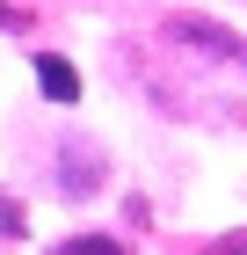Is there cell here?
<instances>
[{
  "label": "cell",
  "mask_w": 247,
  "mask_h": 255,
  "mask_svg": "<svg viewBox=\"0 0 247 255\" xmlns=\"http://www.w3.org/2000/svg\"><path fill=\"white\" fill-rule=\"evenodd\" d=\"M102 175H109V160H102L95 138H80V131L58 138V190L73 197V204H80V197H95V190H102Z\"/></svg>",
  "instance_id": "6da1fadb"
},
{
  "label": "cell",
  "mask_w": 247,
  "mask_h": 255,
  "mask_svg": "<svg viewBox=\"0 0 247 255\" xmlns=\"http://www.w3.org/2000/svg\"><path fill=\"white\" fill-rule=\"evenodd\" d=\"M37 88H44V102H80V73H73V59L37 51Z\"/></svg>",
  "instance_id": "3957f363"
},
{
  "label": "cell",
  "mask_w": 247,
  "mask_h": 255,
  "mask_svg": "<svg viewBox=\"0 0 247 255\" xmlns=\"http://www.w3.org/2000/svg\"><path fill=\"white\" fill-rule=\"evenodd\" d=\"M0 234H22V212L7 204V197H0Z\"/></svg>",
  "instance_id": "5b68a950"
},
{
  "label": "cell",
  "mask_w": 247,
  "mask_h": 255,
  "mask_svg": "<svg viewBox=\"0 0 247 255\" xmlns=\"http://www.w3.org/2000/svg\"><path fill=\"white\" fill-rule=\"evenodd\" d=\"M0 29H29V15H22V7H7V0H0Z\"/></svg>",
  "instance_id": "8992f818"
},
{
  "label": "cell",
  "mask_w": 247,
  "mask_h": 255,
  "mask_svg": "<svg viewBox=\"0 0 247 255\" xmlns=\"http://www.w3.org/2000/svg\"><path fill=\"white\" fill-rule=\"evenodd\" d=\"M58 255H131V248L109 234H73V241H58Z\"/></svg>",
  "instance_id": "277c9868"
},
{
  "label": "cell",
  "mask_w": 247,
  "mask_h": 255,
  "mask_svg": "<svg viewBox=\"0 0 247 255\" xmlns=\"http://www.w3.org/2000/svg\"><path fill=\"white\" fill-rule=\"evenodd\" d=\"M204 255H247V234H233V241H218V248H204Z\"/></svg>",
  "instance_id": "52a82bcc"
},
{
  "label": "cell",
  "mask_w": 247,
  "mask_h": 255,
  "mask_svg": "<svg viewBox=\"0 0 247 255\" xmlns=\"http://www.w3.org/2000/svg\"><path fill=\"white\" fill-rule=\"evenodd\" d=\"M160 37H182V44H196V51H218V59L240 51V37H233L226 22H211V15H160Z\"/></svg>",
  "instance_id": "7a4b0ae2"
}]
</instances>
